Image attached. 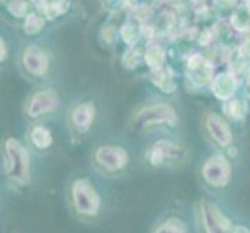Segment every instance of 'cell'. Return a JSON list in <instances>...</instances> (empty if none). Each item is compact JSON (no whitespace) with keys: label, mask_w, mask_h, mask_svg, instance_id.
Returning <instances> with one entry per match:
<instances>
[{"label":"cell","mask_w":250,"mask_h":233,"mask_svg":"<svg viewBox=\"0 0 250 233\" xmlns=\"http://www.w3.org/2000/svg\"><path fill=\"white\" fill-rule=\"evenodd\" d=\"M68 209L81 221H93L100 216L103 209V199L89 179L76 177L67 187Z\"/></svg>","instance_id":"1"},{"label":"cell","mask_w":250,"mask_h":233,"mask_svg":"<svg viewBox=\"0 0 250 233\" xmlns=\"http://www.w3.org/2000/svg\"><path fill=\"white\" fill-rule=\"evenodd\" d=\"M185 154L187 151L182 145L168 139H160L149 145V148L145 152V159L151 168H163L165 165L180 162L185 157Z\"/></svg>","instance_id":"8"},{"label":"cell","mask_w":250,"mask_h":233,"mask_svg":"<svg viewBox=\"0 0 250 233\" xmlns=\"http://www.w3.org/2000/svg\"><path fill=\"white\" fill-rule=\"evenodd\" d=\"M167 53L160 45H152L148 50L145 51V61L148 64L149 68H159L163 67V63H165Z\"/></svg>","instance_id":"17"},{"label":"cell","mask_w":250,"mask_h":233,"mask_svg":"<svg viewBox=\"0 0 250 233\" xmlns=\"http://www.w3.org/2000/svg\"><path fill=\"white\" fill-rule=\"evenodd\" d=\"M39 8L48 19H56L68 10V0H41Z\"/></svg>","instance_id":"14"},{"label":"cell","mask_w":250,"mask_h":233,"mask_svg":"<svg viewBox=\"0 0 250 233\" xmlns=\"http://www.w3.org/2000/svg\"><path fill=\"white\" fill-rule=\"evenodd\" d=\"M151 81L156 84L157 87H160L162 92L171 93V92H174V89H176V84H174V81H172V78L165 72V68H163V67L152 68Z\"/></svg>","instance_id":"16"},{"label":"cell","mask_w":250,"mask_h":233,"mask_svg":"<svg viewBox=\"0 0 250 233\" xmlns=\"http://www.w3.org/2000/svg\"><path fill=\"white\" fill-rule=\"evenodd\" d=\"M197 221L201 230L207 233H227L233 229L227 214L208 199H201L197 204Z\"/></svg>","instance_id":"9"},{"label":"cell","mask_w":250,"mask_h":233,"mask_svg":"<svg viewBox=\"0 0 250 233\" xmlns=\"http://www.w3.org/2000/svg\"><path fill=\"white\" fill-rule=\"evenodd\" d=\"M3 174L14 187H25L31 177V155L22 140L8 137L3 143Z\"/></svg>","instance_id":"2"},{"label":"cell","mask_w":250,"mask_h":233,"mask_svg":"<svg viewBox=\"0 0 250 233\" xmlns=\"http://www.w3.org/2000/svg\"><path fill=\"white\" fill-rule=\"evenodd\" d=\"M5 59H6V42L2 39V58H0V61H5Z\"/></svg>","instance_id":"21"},{"label":"cell","mask_w":250,"mask_h":233,"mask_svg":"<svg viewBox=\"0 0 250 233\" xmlns=\"http://www.w3.org/2000/svg\"><path fill=\"white\" fill-rule=\"evenodd\" d=\"M156 233H185L188 232L187 222L184 219H180L179 216H169L167 219H163L159 226L154 229Z\"/></svg>","instance_id":"15"},{"label":"cell","mask_w":250,"mask_h":233,"mask_svg":"<svg viewBox=\"0 0 250 233\" xmlns=\"http://www.w3.org/2000/svg\"><path fill=\"white\" fill-rule=\"evenodd\" d=\"M92 167L100 174L107 177H115L127 168L129 165V154L120 145L104 143L95 146L90 154Z\"/></svg>","instance_id":"3"},{"label":"cell","mask_w":250,"mask_h":233,"mask_svg":"<svg viewBox=\"0 0 250 233\" xmlns=\"http://www.w3.org/2000/svg\"><path fill=\"white\" fill-rule=\"evenodd\" d=\"M202 131L205 137L218 148H230L233 143V132L227 120L214 110H207L202 115Z\"/></svg>","instance_id":"10"},{"label":"cell","mask_w":250,"mask_h":233,"mask_svg":"<svg viewBox=\"0 0 250 233\" xmlns=\"http://www.w3.org/2000/svg\"><path fill=\"white\" fill-rule=\"evenodd\" d=\"M231 232H250V229H244V226H236L231 229Z\"/></svg>","instance_id":"22"},{"label":"cell","mask_w":250,"mask_h":233,"mask_svg":"<svg viewBox=\"0 0 250 233\" xmlns=\"http://www.w3.org/2000/svg\"><path fill=\"white\" fill-rule=\"evenodd\" d=\"M61 105V98L55 89L45 87L31 92L23 103V115L28 120H39L55 114Z\"/></svg>","instance_id":"7"},{"label":"cell","mask_w":250,"mask_h":233,"mask_svg":"<svg viewBox=\"0 0 250 233\" xmlns=\"http://www.w3.org/2000/svg\"><path fill=\"white\" fill-rule=\"evenodd\" d=\"M44 17H41L38 13H30L25 16L23 21V33L28 34V36H34V34L41 33L44 30Z\"/></svg>","instance_id":"19"},{"label":"cell","mask_w":250,"mask_h":233,"mask_svg":"<svg viewBox=\"0 0 250 233\" xmlns=\"http://www.w3.org/2000/svg\"><path fill=\"white\" fill-rule=\"evenodd\" d=\"M6 8L13 16L23 17V16H27L28 3H27V0H11V2L6 5Z\"/></svg>","instance_id":"20"},{"label":"cell","mask_w":250,"mask_h":233,"mask_svg":"<svg viewBox=\"0 0 250 233\" xmlns=\"http://www.w3.org/2000/svg\"><path fill=\"white\" fill-rule=\"evenodd\" d=\"M97 118V107L92 101H80L67 112V125L75 135L87 134Z\"/></svg>","instance_id":"11"},{"label":"cell","mask_w":250,"mask_h":233,"mask_svg":"<svg viewBox=\"0 0 250 233\" xmlns=\"http://www.w3.org/2000/svg\"><path fill=\"white\" fill-rule=\"evenodd\" d=\"M28 142L33 145V148H36L38 151H45L50 148L51 143H53V134H51L50 129H47L45 126L34 125L28 131Z\"/></svg>","instance_id":"13"},{"label":"cell","mask_w":250,"mask_h":233,"mask_svg":"<svg viewBox=\"0 0 250 233\" xmlns=\"http://www.w3.org/2000/svg\"><path fill=\"white\" fill-rule=\"evenodd\" d=\"M179 123V114L176 107L165 101H154L143 105L132 115V125L140 129H149L156 126L174 127Z\"/></svg>","instance_id":"4"},{"label":"cell","mask_w":250,"mask_h":233,"mask_svg":"<svg viewBox=\"0 0 250 233\" xmlns=\"http://www.w3.org/2000/svg\"><path fill=\"white\" fill-rule=\"evenodd\" d=\"M224 112L229 118H233V120H243L247 114V106L243 100H229L226 101L224 105Z\"/></svg>","instance_id":"18"},{"label":"cell","mask_w":250,"mask_h":233,"mask_svg":"<svg viewBox=\"0 0 250 233\" xmlns=\"http://www.w3.org/2000/svg\"><path fill=\"white\" fill-rule=\"evenodd\" d=\"M238 80L235 75H231L229 72H222L216 75L211 81V92L213 95L221 101H229L235 97V93L238 90Z\"/></svg>","instance_id":"12"},{"label":"cell","mask_w":250,"mask_h":233,"mask_svg":"<svg viewBox=\"0 0 250 233\" xmlns=\"http://www.w3.org/2000/svg\"><path fill=\"white\" fill-rule=\"evenodd\" d=\"M17 63H19L21 72L28 80H42V78L47 76L50 70L51 59L48 51H45L39 45L30 44L21 48Z\"/></svg>","instance_id":"6"},{"label":"cell","mask_w":250,"mask_h":233,"mask_svg":"<svg viewBox=\"0 0 250 233\" xmlns=\"http://www.w3.org/2000/svg\"><path fill=\"white\" fill-rule=\"evenodd\" d=\"M201 179L202 182L213 190H224L229 187L231 176H233V169H231V163L224 154H211L207 157L201 165Z\"/></svg>","instance_id":"5"}]
</instances>
